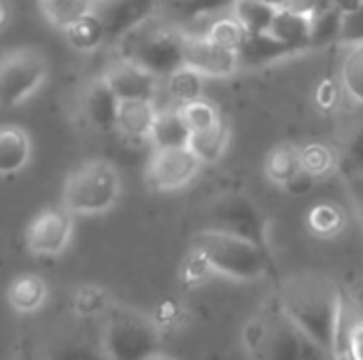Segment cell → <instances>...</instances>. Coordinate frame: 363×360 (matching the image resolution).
Instances as JSON below:
<instances>
[{"label": "cell", "mask_w": 363, "mask_h": 360, "mask_svg": "<svg viewBox=\"0 0 363 360\" xmlns=\"http://www.w3.org/2000/svg\"><path fill=\"white\" fill-rule=\"evenodd\" d=\"M74 231V216L64 208L40 210L26 229V248L34 257H60Z\"/></svg>", "instance_id": "30bf717a"}, {"label": "cell", "mask_w": 363, "mask_h": 360, "mask_svg": "<svg viewBox=\"0 0 363 360\" xmlns=\"http://www.w3.org/2000/svg\"><path fill=\"white\" fill-rule=\"evenodd\" d=\"M342 163L347 166V174H363V117L355 119L347 129L340 149V166Z\"/></svg>", "instance_id": "e575fe53"}, {"label": "cell", "mask_w": 363, "mask_h": 360, "mask_svg": "<svg viewBox=\"0 0 363 360\" xmlns=\"http://www.w3.org/2000/svg\"><path fill=\"white\" fill-rule=\"evenodd\" d=\"M311 28H313V19L308 15L296 13L287 6H279L272 23H270V34L291 47L298 53H308L311 51Z\"/></svg>", "instance_id": "d6986e66"}, {"label": "cell", "mask_w": 363, "mask_h": 360, "mask_svg": "<svg viewBox=\"0 0 363 360\" xmlns=\"http://www.w3.org/2000/svg\"><path fill=\"white\" fill-rule=\"evenodd\" d=\"M157 0H98L96 13L102 17L108 40H117L125 30L155 13Z\"/></svg>", "instance_id": "9a60e30c"}, {"label": "cell", "mask_w": 363, "mask_h": 360, "mask_svg": "<svg viewBox=\"0 0 363 360\" xmlns=\"http://www.w3.org/2000/svg\"><path fill=\"white\" fill-rule=\"evenodd\" d=\"M279 306L328 354L342 356L345 299L338 282L323 272H300L285 278L277 291Z\"/></svg>", "instance_id": "6da1fadb"}, {"label": "cell", "mask_w": 363, "mask_h": 360, "mask_svg": "<svg viewBox=\"0 0 363 360\" xmlns=\"http://www.w3.org/2000/svg\"><path fill=\"white\" fill-rule=\"evenodd\" d=\"M347 212L336 202H319L306 212V227L319 240H334L347 229Z\"/></svg>", "instance_id": "4316f807"}, {"label": "cell", "mask_w": 363, "mask_h": 360, "mask_svg": "<svg viewBox=\"0 0 363 360\" xmlns=\"http://www.w3.org/2000/svg\"><path fill=\"white\" fill-rule=\"evenodd\" d=\"M102 76L119 100H160L162 79L134 62L117 57Z\"/></svg>", "instance_id": "7c38bea8"}, {"label": "cell", "mask_w": 363, "mask_h": 360, "mask_svg": "<svg viewBox=\"0 0 363 360\" xmlns=\"http://www.w3.org/2000/svg\"><path fill=\"white\" fill-rule=\"evenodd\" d=\"M200 170L202 161L189 146L153 149L145 168V182L157 193H174L191 185Z\"/></svg>", "instance_id": "9c48e42d"}, {"label": "cell", "mask_w": 363, "mask_h": 360, "mask_svg": "<svg viewBox=\"0 0 363 360\" xmlns=\"http://www.w3.org/2000/svg\"><path fill=\"white\" fill-rule=\"evenodd\" d=\"M119 98L113 93L104 76H96L87 83L81 95V115L87 125L98 132H115V117H117Z\"/></svg>", "instance_id": "4fadbf2b"}, {"label": "cell", "mask_w": 363, "mask_h": 360, "mask_svg": "<svg viewBox=\"0 0 363 360\" xmlns=\"http://www.w3.org/2000/svg\"><path fill=\"white\" fill-rule=\"evenodd\" d=\"M330 360H351V359H349L347 354H342V356H332V359H330Z\"/></svg>", "instance_id": "b9f144b4"}, {"label": "cell", "mask_w": 363, "mask_h": 360, "mask_svg": "<svg viewBox=\"0 0 363 360\" xmlns=\"http://www.w3.org/2000/svg\"><path fill=\"white\" fill-rule=\"evenodd\" d=\"M268 2H272V4H277V6H283V0H268Z\"/></svg>", "instance_id": "7bdbcfd3"}, {"label": "cell", "mask_w": 363, "mask_h": 360, "mask_svg": "<svg viewBox=\"0 0 363 360\" xmlns=\"http://www.w3.org/2000/svg\"><path fill=\"white\" fill-rule=\"evenodd\" d=\"M191 250L206 261L213 274L238 282H257L274 274V261L268 248L230 233L200 229L191 238Z\"/></svg>", "instance_id": "277c9868"}, {"label": "cell", "mask_w": 363, "mask_h": 360, "mask_svg": "<svg viewBox=\"0 0 363 360\" xmlns=\"http://www.w3.org/2000/svg\"><path fill=\"white\" fill-rule=\"evenodd\" d=\"M108 310H111L108 293L100 286L85 284V286L77 289V293L72 295V312L81 318L106 316Z\"/></svg>", "instance_id": "d6a6232c"}, {"label": "cell", "mask_w": 363, "mask_h": 360, "mask_svg": "<svg viewBox=\"0 0 363 360\" xmlns=\"http://www.w3.org/2000/svg\"><path fill=\"white\" fill-rule=\"evenodd\" d=\"M345 98V89H342V83L340 79H323L317 87H315V106L321 110V112H334L340 102Z\"/></svg>", "instance_id": "d590c367"}, {"label": "cell", "mask_w": 363, "mask_h": 360, "mask_svg": "<svg viewBox=\"0 0 363 360\" xmlns=\"http://www.w3.org/2000/svg\"><path fill=\"white\" fill-rule=\"evenodd\" d=\"M104 318L100 350L106 360H149L160 354L162 335L149 316L130 308H111Z\"/></svg>", "instance_id": "8992f818"}, {"label": "cell", "mask_w": 363, "mask_h": 360, "mask_svg": "<svg viewBox=\"0 0 363 360\" xmlns=\"http://www.w3.org/2000/svg\"><path fill=\"white\" fill-rule=\"evenodd\" d=\"M121 197V174L108 159H89L74 168L62 189V208L72 216H98Z\"/></svg>", "instance_id": "5b68a950"}, {"label": "cell", "mask_w": 363, "mask_h": 360, "mask_svg": "<svg viewBox=\"0 0 363 360\" xmlns=\"http://www.w3.org/2000/svg\"><path fill=\"white\" fill-rule=\"evenodd\" d=\"M232 4L234 0H174L168 19L181 25L187 34H204L215 17L232 11Z\"/></svg>", "instance_id": "e0dca14e"}, {"label": "cell", "mask_w": 363, "mask_h": 360, "mask_svg": "<svg viewBox=\"0 0 363 360\" xmlns=\"http://www.w3.org/2000/svg\"><path fill=\"white\" fill-rule=\"evenodd\" d=\"M340 42L347 47L363 42V4H357L342 13Z\"/></svg>", "instance_id": "8d00e7d4"}, {"label": "cell", "mask_w": 363, "mask_h": 360, "mask_svg": "<svg viewBox=\"0 0 363 360\" xmlns=\"http://www.w3.org/2000/svg\"><path fill=\"white\" fill-rule=\"evenodd\" d=\"M189 127L185 123V119L181 117V110L174 106H162L151 136H149V144L151 149H177V146H187L189 144Z\"/></svg>", "instance_id": "44dd1931"}, {"label": "cell", "mask_w": 363, "mask_h": 360, "mask_svg": "<svg viewBox=\"0 0 363 360\" xmlns=\"http://www.w3.org/2000/svg\"><path fill=\"white\" fill-rule=\"evenodd\" d=\"M204 36H208L213 42L221 45V47H225V49L238 51V49L242 47L245 38H247V32H245V28L238 23V19L232 15V11H228V13L215 17V19L206 25Z\"/></svg>", "instance_id": "1f68e13d"}, {"label": "cell", "mask_w": 363, "mask_h": 360, "mask_svg": "<svg viewBox=\"0 0 363 360\" xmlns=\"http://www.w3.org/2000/svg\"><path fill=\"white\" fill-rule=\"evenodd\" d=\"M96 6L98 0H38V11L43 19L60 32L83 19L85 15L94 13Z\"/></svg>", "instance_id": "83f0119b"}, {"label": "cell", "mask_w": 363, "mask_h": 360, "mask_svg": "<svg viewBox=\"0 0 363 360\" xmlns=\"http://www.w3.org/2000/svg\"><path fill=\"white\" fill-rule=\"evenodd\" d=\"M204 76L200 72H196L189 66H181L174 72H170L168 76L162 79V93L168 100V106L181 108L194 100L204 98ZM160 102V100H157ZM162 108V106H160Z\"/></svg>", "instance_id": "ffe728a7"}, {"label": "cell", "mask_w": 363, "mask_h": 360, "mask_svg": "<svg viewBox=\"0 0 363 360\" xmlns=\"http://www.w3.org/2000/svg\"><path fill=\"white\" fill-rule=\"evenodd\" d=\"M47 297H49L47 282L36 274H21L6 289V301L19 314H32L40 310Z\"/></svg>", "instance_id": "603a6c76"}, {"label": "cell", "mask_w": 363, "mask_h": 360, "mask_svg": "<svg viewBox=\"0 0 363 360\" xmlns=\"http://www.w3.org/2000/svg\"><path fill=\"white\" fill-rule=\"evenodd\" d=\"M347 191L359 212V216L363 219V174H347Z\"/></svg>", "instance_id": "f35d334b"}, {"label": "cell", "mask_w": 363, "mask_h": 360, "mask_svg": "<svg viewBox=\"0 0 363 360\" xmlns=\"http://www.w3.org/2000/svg\"><path fill=\"white\" fill-rule=\"evenodd\" d=\"M302 172L300 146L294 142H279L272 146L264 159V174L274 185L285 189Z\"/></svg>", "instance_id": "7402d4cb"}, {"label": "cell", "mask_w": 363, "mask_h": 360, "mask_svg": "<svg viewBox=\"0 0 363 360\" xmlns=\"http://www.w3.org/2000/svg\"><path fill=\"white\" fill-rule=\"evenodd\" d=\"M57 360H106L104 352H94L85 346H77V348H68L66 352H62V356Z\"/></svg>", "instance_id": "ab89813d"}, {"label": "cell", "mask_w": 363, "mask_h": 360, "mask_svg": "<svg viewBox=\"0 0 363 360\" xmlns=\"http://www.w3.org/2000/svg\"><path fill=\"white\" fill-rule=\"evenodd\" d=\"M6 21H9V8H6L4 0H0V30L6 25Z\"/></svg>", "instance_id": "60d3db41"}, {"label": "cell", "mask_w": 363, "mask_h": 360, "mask_svg": "<svg viewBox=\"0 0 363 360\" xmlns=\"http://www.w3.org/2000/svg\"><path fill=\"white\" fill-rule=\"evenodd\" d=\"M32 151V138L21 125H0V176H15L28 168Z\"/></svg>", "instance_id": "ac0fdd59"}, {"label": "cell", "mask_w": 363, "mask_h": 360, "mask_svg": "<svg viewBox=\"0 0 363 360\" xmlns=\"http://www.w3.org/2000/svg\"><path fill=\"white\" fill-rule=\"evenodd\" d=\"M300 55L291 47L279 42L270 32L262 34H247L242 47L238 49V59H240V70H257L272 66L277 62H283L287 57Z\"/></svg>", "instance_id": "2e32d148"}, {"label": "cell", "mask_w": 363, "mask_h": 360, "mask_svg": "<svg viewBox=\"0 0 363 360\" xmlns=\"http://www.w3.org/2000/svg\"><path fill=\"white\" fill-rule=\"evenodd\" d=\"M49 59L38 47L21 45L0 53V110H13L32 100L49 79Z\"/></svg>", "instance_id": "52a82bcc"}, {"label": "cell", "mask_w": 363, "mask_h": 360, "mask_svg": "<svg viewBox=\"0 0 363 360\" xmlns=\"http://www.w3.org/2000/svg\"><path fill=\"white\" fill-rule=\"evenodd\" d=\"M311 28V51L325 49L334 42H340V28H342V8L338 4H328L317 11L313 17Z\"/></svg>", "instance_id": "f546056e"}, {"label": "cell", "mask_w": 363, "mask_h": 360, "mask_svg": "<svg viewBox=\"0 0 363 360\" xmlns=\"http://www.w3.org/2000/svg\"><path fill=\"white\" fill-rule=\"evenodd\" d=\"M338 79L342 83L345 95L351 102L363 106V42L347 47Z\"/></svg>", "instance_id": "4dcf8cb0"}, {"label": "cell", "mask_w": 363, "mask_h": 360, "mask_svg": "<svg viewBox=\"0 0 363 360\" xmlns=\"http://www.w3.org/2000/svg\"><path fill=\"white\" fill-rule=\"evenodd\" d=\"M149 360H170V359H164V356H160V354H155V356H151Z\"/></svg>", "instance_id": "ee69618b"}, {"label": "cell", "mask_w": 363, "mask_h": 360, "mask_svg": "<svg viewBox=\"0 0 363 360\" xmlns=\"http://www.w3.org/2000/svg\"><path fill=\"white\" fill-rule=\"evenodd\" d=\"M359 289H362V291H363V280H362V282H359Z\"/></svg>", "instance_id": "f6af8a7d"}, {"label": "cell", "mask_w": 363, "mask_h": 360, "mask_svg": "<svg viewBox=\"0 0 363 360\" xmlns=\"http://www.w3.org/2000/svg\"><path fill=\"white\" fill-rule=\"evenodd\" d=\"M181 110V117L185 119L189 132H202V129H208L213 125H217L219 121H223L219 108L215 102L206 100V98H200V100H194L185 106L179 108Z\"/></svg>", "instance_id": "836d02e7"}, {"label": "cell", "mask_w": 363, "mask_h": 360, "mask_svg": "<svg viewBox=\"0 0 363 360\" xmlns=\"http://www.w3.org/2000/svg\"><path fill=\"white\" fill-rule=\"evenodd\" d=\"M204 229L230 233V236L249 240V242L270 250L268 219H266L264 210L249 195H242V193H230V195L219 197L208 208Z\"/></svg>", "instance_id": "ba28073f"}, {"label": "cell", "mask_w": 363, "mask_h": 360, "mask_svg": "<svg viewBox=\"0 0 363 360\" xmlns=\"http://www.w3.org/2000/svg\"><path fill=\"white\" fill-rule=\"evenodd\" d=\"M187 146L202 161V166H213V163L221 161L223 155L230 149V127H228V123L219 121L217 125H213L208 129L194 132L189 136Z\"/></svg>", "instance_id": "d4e9b609"}, {"label": "cell", "mask_w": 363, "mask_h": 360, "mask_svg": "<svg viewBox=\"0 0 363 360\" xmlns=\"http://www.w3.org/2000/svg\"><path fill=\"white\" fill-rule=\"evenodd\" d=\"M183 66L194 68L204 79H228L240 70V59L238 51L225 49L204 34L185 32Z\"/></svg>", "instance_id": "8fae6325"}, {"label": "cell", "mask_w": 363, "mask_h": 360, "mask_svg": "<svg viewBox=\"0 0 363 360\" xmlns=\"http://www.w3.org/2000/svg\"><path fill=\"white\" fill-rule=\"evenodd\" d=\"M64 36H66V42L77 53H96L108 40L106 25L96 11L85 15L83 19L74 21L70 28H66Z\"/></svg>", "instance_id": "cb8c5ba5"}, {"label": "cell", "mask_w": 363, "mask_h": 360, "mask_svg": "<svg viewBox=\"0 0 363 360\" xmlns=\"http://www.w3.org/2000/svg\"><path fill=\"white\" fill-rule=\"evenodd\" d=\"M157 112L155 100H119L115 134L128 142H149Z\"/></svg>", "instance_id": "5bb4252c"}, {"label": "cell", "mask_w": 363, "mask_h": 360, "mask_svg": "<svg viewBox=\"0 0 363 360\" xmlns=\"http://www.w3.org/2000/svg\"><path fill=\"white\" fill-rule=\"evenodd\" d=\"M113 45L119 59L134 62L164 79L183 66L185 30L172 19L153 13L125 30Z\"/></svg>", "instance_id": "3957f363"}, {"label": "cell", "mask_w": 363, "mask_h": 360, "mask_svg": "<svg viewBox=\"0 0 363 360\" xmlns=\"http://www.w3.org/2000/svg\"><path fill=\"white\" fill-rule=\"evenodd\" d=\"M245 348L251 360H330L311 335H306L279 306L277 299L266 303L247 323L242 331Z\"/></svg>", "instance_id": "7a4b0ae2"}, {"label": "cell", "mask_w": 363, "mask_h": 360, "mask_svg": "<svg viewBox=\"0 0 363 360\" xmlns=\"http://www.w3.org/2000/svg\"><path fill=\"white\" fill-rule=\"evenodd\" d=\"M345 354L351 360H363V320L351 329Z\"/></svg>", "instance_id": "74e56055"}, {"label": "cell", "mask_w": 363, "mask_h": 360, "mask_svg": "<svg viewBox=\"0 0 363 360\" xmlns=\"http://www.w3.org/2000/svg\"><path fill=\"white\" fill-rule=\"evenodd\" d=\"M279 6L268 0H234L232 15L245 28L247 34H262L270 30V23Z\"/></svg>", "instance_id": "f1b7e54d"}, {"label": "cell", "mask_w": 363, "mask_h": 360, "mask_svg": "<svg viewBox=\"0 0 363 360\" xmlns=\"http://www.w3.org/2000/svg\"><path fill=\"white\" fill-rule=\"evenodd\" d=\"M300 163L304 174L321 180L332 176L340 168V151L334 149L330 142L313 140L300 146Z\"/></svg>", "instance_id": "484cf974"}]
</instances>
